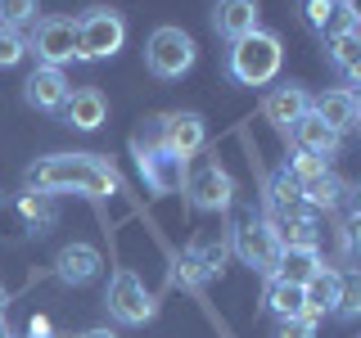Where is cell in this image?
I'll return each instance as SVG.
<instances>
[{
	"instance_id": "12",
	"label": "cell",
	"mask_w": 361,
	"mask_h": 338,
	"mask_svg": "<svg viewBox=\"0 0 361 338\" xmlns=\"http://www.w3.org/2000/svg\"><path fill=\"white\" fill-rule=\"evenodd\" d=\"M302 23L321 37H334V32L357 27V5H348V0H302Z\"/></svg>"
},
{
	"instance_id": "17",
	"label": "cell",
	"mask_w": 361,
	"mask_h": 338,
	"mask_svg": "<svg viewBox=\"0 0 361 338\" xmlns=\"http://www.w3.org/2000/svg\"><path fill=\"white\" fill-rule=\"evenodd\" d=\"M63 113L77 131H99L104 118H109V99L99 95L95 86H86V90H73V95L63 99Z\"/></svg>"
},
{
	"instance_id": "19",
	"label": "cell",
	"mask_w": 361,
	"mask_h": 338,
	"mask_svg": "<svg viewBox=\"0 0 361 338\" xmlns=\"http://www.w3.org/2000/svg\"><path fill=\"white\" fill-rule=\"evenodd\" d=\"M321 266L325 262H321V253H316V248H280L271 280H285V284H307Z\"/></svg>"
},
{
	"instance_id": "21",
	"label": "cell",
	"mask_w": 361,
	"mask_h": 338,
	"mask_svg": "<svg viewBox=\"0 0 361 338\" xmlns=\"http://www.w3.org/2000/svg\"><path fill=\"white\" fill-rule=\"evenodd\" d=\"M267 208H271V221H280V217H302V212H307V199H302V185H298V180H293L289 172H280L276 180H271Z\"/></svg>"
},
{
	"instance_id": "29",
	"label": "cell",
	"mask_w": 361,
	"mask_h": 338,
	"mask_svg": "<svg viewBox=\"0 0 361 338\" xmlns=\"http://www.w3.org/2000/svg\"><path fill=\"white\" fill-rule=\"evenodd\" d=\"M321 172H330V163H325V158H316V154H302V149H298V158L289 163V176L298 180V185H302V180H316Z\"/></svg>"
},
{
	"instance_id": "16",
	"label": "cell",
	"mask_w": 361,
	"mask_h": 338,
	"mask_svg": "<svg viewBox=\"0 0 361 338\" xmlns=\"http://www.w3.org/2000/svg\"><path fill=\"white\" fill-rule=\"evenodd\" d=\"M212 27H217L226 41H240L248 32H257V0H217Z\"/></svg>"
},
{
	"instance_id": "23",
	"label": "cell",
	"mask_w": 361,
	"mask_h": 338,
	"mask_svg": "<svg viewBox=\"0 0 361 338\" xmlns=\"http://www.w3.org/2000/svg\"><path fill=\"white\" fill-rule=\"evenodd\" d=\"M267 307H271L276 320H285V315H307V307H302V284L271 280V284H267Z\"/></svg>"
},
{
	"instance_id": "1",
	"label": "cell",
	"mask_w": 361,
	"mask_h": 338,
	"mask_svg": "<svg viewBox=\"0 0 361 338\" xmlns=\"http://www.w3.org/2000/svg\"><path fill=\"white\" fill-rule=\"evenodd\" d=\"M27 185L41 189V194H90V199H109L122 189V176L109 158H95V154H50V158H37L27 167Z\"/></svg>"
},
{
	"instance_id": "22",
	"label": "cell",
	"mask_w": 361,
	"mask_h": 338,
	"mask_svg": "<svg viewBox=\"0 0 361 338\" xmlns=\"http://www.w3.org/2000/svg\"><path fill=\"white\" fill-rule=\"evenodd\" d=\"M271 234H276L280 248H316V221L302 212V217H280V221H267Z\"/></svg>"
},
{
	"instance_id": "9",
	"label": "cell",
	"mask_w": 361,
	"mask_h": 338,
	"mask_svg": "<svg viewBox=\"0 0 361 338\" xmlns=\"http://www.w3.org/2000/svg\"><path fill=\"white\" fill-rule=\"evenodd\" d=\"M185 194L195 199V208H203V212H221V208H231L235 185H231V176H226L217 163H203L199 172L185 176Z\"/></svg>"
},
{
	"instance_id": "34",
	"label": "cell",
	"mask_w": 361,
	"mask_h": 338,
	"mask_svg": "<svg viewBox=\"0 0 361 338\" xmlns=\"http://www.w3.org/2000/svg\"><path fill=\"white\" fill-rule=\"evenodd\" d=\"M5 302H9V293H5V284H0V311H5Z\"/></svg>"
},
{
	"instance_id": "13",
	"label": "cell",
	"mask_w": 361,
	"mask_h": 338,
	"mask_svg": "<svg viewBox=\"0 0 361 338\" xmlns=\"http://www.w3.org/2000/svg\"><path fill=\"white\" fill-rule=\"evenodd\" d=\"M27 104L32 108H41V113H54V108H63V99L73 95V86H68V77H63V68H37V73L27 77Z\"/></svg>"
},
{
	"instance_id": "11",
	"label": "cell",
	"mask_w": 361,
	"mask_h": 338,
	"mask_svg": "<svg viewBox=\"0 0 361 338\" xmlns=\"http://www.w3.org/2000/svg\"><path fill=\"white\" fill-rule=\"evenodd\" d=\"M312 113L325 127H334L338 135H348V131H357V122H361V99L353 90H325V95L312 99Z\"/></svg>"
},
{
	"instance_id": "7",
	"label": "cell",
	"mask_w": 361,
	"mask_h": 338,
	"mask_svg": "<svg viewBox=\"0 0 361 338\" xmlns=\"http://www.w3.org/2000/svg\"><path fill=\"white\" fill-rule=\"evenodd\" d=\"M135 163H140V176H145V185H149L154 194H180V189H185L190 163L180 154L154 144V149H135Z\"/></svg>"
},
{
	"instance_id": "31",
	"label": "cell",
	"mask_w": 361,
	"mask_h": 338,
	"mask_svg": "<svg viewBox=\"0 0 361 338\" xmlns=\"http://www.w3.org/2000/svg\"><path fill=\"white\" fill-rule=\"evenodd\" d=\"M276 338H316V320L312 315H285V320H276Z\"/></svg>"
},
{
	"instance_id": "6",
	"label": "cell",
	"mask_w": 361,
	"mask_h": 338,
	"mask_svg": "<svg viewBox=\"0 0 361 338\" xmlns=\"http://www.w3.org/2000/svg\"><path fill=\"white\" fill-rule=\"evenodd\" d=\"M235 253H240V262L253 266L257 275H271V270H276V257H280V244H276V234H271L267 221H257L253 212H244V217L235 221Z\"/></svg>"
},
{
	"instance_id": "36",
	"label": "cell",
	"mask_w": 361,
	"mask_h": 338,
	"mask_svg": "<svg viewBox=\"0 0 361 338\" xmlns=\"http://www.w3.org/2000/svg\"><path fill=\"white\" fill-rule=\"evenodd\" d=\"M348 5H357V0H348Z\"/></svg>"
},
{
	"instance_id": "26",
	"label": "cell",
	"mask_w": 361,
	"mask_h": 338,
	"mask_svg": "<svg viewBox=\"0 0 361 338\" xmlns=\"http://www.w3.org/2000/svg\"><path fill=\"white\" fill-rule=\"evenodd\" d=\"M334 311L343 315V320H353V315L361 311V275H357V270H343V275H338V302H334Z\"/></svg>"
},
{
	"instance_id": "5",
	"label": "cell",
	"mask_w": 361,
	"mask_h": 338,
	"mask_svg": "<svg viewBox=\"0 0 361 338\" xmlns=\"http://www.w3.org/2000/svg\"><path fill=\"white\" fill-rule=\"evenodd\" d=\"M104 302H109L113 320H122V325H145L158 311L154 293L145 289V280L135 275V270H118V275L109 280V298Z\"/></svg>"
},
{
	"instance_id": "18",
	"label": "cell",
	"mask_w": 361,
	"mask_h": 338,
	"mask_svg": "<svg viewBox=\"0 0 361 338\" xmlns=\"http://www.w3.org/2000/svg\"><path fill=\"white\" fill-rule=\"evenodd\" d=\"M307 108H312V95H307V90H298V86H276V90L267 95V104H262L267 122H276L280 131H289Z\"/></svg>"
},
{
	"instance_id": "27",
	"label": "cell",
	"mask_w": 361,
	"mask_h": 338,
	"mask_svg": "<svg viewBox=\"0 0 361 338\" xmlns=\"http://www.w3.org/2000/svg\"><path fill=\"white\" fill-rule=\"evenodd\" d=\"M190 257H195V262L212 275V270L221 266V257H226V244L217 239V234H199V239L190 244Z\"/></svg>"
},
{
	"instance_id": "32",
	"label": "cell",
	"mask_w": 361,
	"mask_h": 338,
	"mask_svg": "<svg viewBox=\"0 0 361 338\" xmlns=\"http://www.w3.org/2000/svg\"><path fill=\"white\" fill-rule=\"evenodd\" d=\"M23 212H27V217L37 221V225H50V221H54V208L45 203L41 189H37V199H32V194H23Z\"/></svg>"
},
{
	"instance_id": "24",
	"label": "cell",
	"mask_w": 361,
	"mask_h": 338,
	"mask_svg": "<svg viewBox=\"0 0 361 338\" xmlns=\"http://www.w3.org/2000/svg\"><path fill=\"white\" fill-rule=\"evenodd\" d=\"M343 194H348V185L334 172H321L316 180H302V199H307V208H334Z\"/></svg>"
},
{
	"instance_id": "33",
	"label": "cell",
	"mask_w": 361,
	"mask_h": 338,
	"mask_svg": "<svg viewBox=\"0 0 361 338\" xmlns=\"http://www.w3.org/2000/svg\"><path fill=\"white\" fill-rule=\"evenodd\" d=\"M82 338H118V334H113V330H86Z\"/></svg>"
},
{
	"instance_id": "8",
	"label": "cell",
	"mask_w": 361,
	"mask_h": 338,
	"mask_svg": "<svg viewBox=\"0 0 361 338\" xmlns=\"http://www.w3.org/2000/svg\"><path fill=\"white\" fill-rule=\"evenodd\" d=\"M32 50L45 68H63L68 59H77V18H41Z\"/></svg>"
},
{
	"instance_id": "10",
	"label": "cell",
	"mask_w": 361,
	"mask_h": 338,
	"mask_svg": "<svg viewBox=\"0 0 361 338\" xmlns=\"http://www.w3.org/2000/svg\"><path fill=\"white\" fill-rule=\"evenodd\" d=\"M158 127H163V149L180 154L185 163L203 149V140H208L199 113H167V118H158Z\"/></svg>"
},
{
	"instance_id": "25",
	"label": "cell",
	"mask_w": 361,
	"mask_h": 338,
	"mask_svg": "<svg viewBox=\"0 0 361 338\" xmlns=\"http://www.w3.org/2000/svg\"><path fill=\"white\" fill-rule=\"evenodd\" d=\"M325 41H330V54H334V63L343 68V77H357L361 73V37H357V27L334 32V37H325Z\"/></svg>"
},
{
	"instance_id": "2",
	"label": "cell",
	"mask_w": 361,
	"mask_h": 338,
	"mask_svg": "<svg viewBox=\"0 0 361 338\" xmlns=\"http://www.w3.org/2000/svg\"><path fill=\"white\" fill-rule=\"evenodd\" d=\"M231 77L240 86H267L271 77L280 73V59H285V50H280V37H271V32H248V37L231 41Z\"/></svg>"
},
{
	"instance_id": "35",
	"label": "cell",
	"mask_w": 361,
	"mask_h": 338,
	"mask_svg": "<svg viewBox=\"0 0 361 338\" xmlns=\"http://www.w3.org/2000/svg\"><path fill=\"white\" fill-rule=\"evenodd\" d=\"M0 338H14V334H9V325H5V320H0Z\"/></svg>"
},
{
	"instance_id": "3",
	"label": "cell",
	"mask_w": 361,
	"mask_h": 338,
	"mask_svg": "<svg viewBox=\"0 0 361 338\" xmlns=\"http://www.w3.org/2000/svg\"><path fill=\"white\" fill-rule=\"evenodd\" d=\"M127 41V23L118 9H90L77 18V59H113Z\"/></svg>"
},
{
	"instance_id": "4",
	"label": "cell",
	"mask_w": 361,
	"mask_h": 338,
	"mask_svg": "<svg viewBox=\"0 0 361 338\" xmlns=\"http://www.w3.org/2000/svg\"><path fill=\"white\" fill-rule=\"evenodd\" d=\"M195 54H199L195 41H190V32H180V27H158L149 37V45H145V63H149V73L163 77V82L190 73V68H195Z\"/></svg>"
},
{
	"instance_id": "20",
	"label": "cell",
	"mask_w": 361,
	"mask_h": 338,
	"mask_svg": "<svg viewBox=\"0 0 361 338\" xmlns=\"http://www.w3.org/2000/svg\"><path fill=\"white\" fill-rule=\"evenodd\" d=\"M334 302H338V270L321 266L307 284H302V307H307L312 320H321V315L334 311Z\"/></svg>"
},
{
	"instance_id": "14",
	"label": "cell",
	"mask_w": 361,
	"mask_h": 338,
	"mask_svg": "<svg viewBox=\"0 0 361 338\" xmlns=\"http://www.w3.org/2000/svg\"><path fill=\"white\" fill-rule=\"evenodd\" d=\"M289 135H293V144H298L302 154H316V158H325V163H330V158L338 154V140H343V135H338L334 127H325V122L316 118L312 108L289 127Z\"/></svg>"
},
{
	"instance_id": "15",
	"label": "cell",
	"mask_w": 361,
	"mask_h": 338,
	"mask_svg": "<svg viewBox=\"0 0 361 338\" xmlns=\"http://www.w3.org/2000/svg\"><path fill=\"white\" fill-rule=\"evenodd\" d=\"M99 266H104V257L90 244H68V248H59V257H54V270H59L63 284H90V280L99 275Z\"/></svg>"
},
{
	"instance_id": "28",
	"label": "cell",
	"mask_w": 361,
	"mask_h": 338,
	"mask_svg": "<svg viewBox=\"0 0 361 338\" xmlns=\"http://www.w3.org/2000/svg\"><path fill=\"white\" fill-rule=\"evenodd\" d=\"M23 23H37V0H0V27H23Z\"/></svg>"
},
{
	"instance_id": "30",
	"label": "cell",
	"mask_w": 361,
	"mask_h": 338,
	"mask_svg": "<svg viewBox=\"0 0 361 338\" xmlns=\"http://www.w3.org/2000/svg\"><path fill=\"white\" fill-rule=\"evenodd\" d=\"M23 54H27V45H23V37L14 27H0V68H14Z\"/></svg>"
}]
</instances>
